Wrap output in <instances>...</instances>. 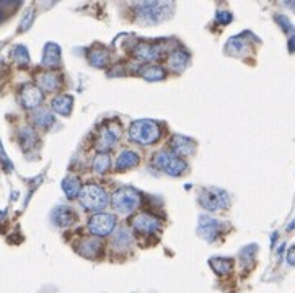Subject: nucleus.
<instances>
[{"label": "nucleus", "instance_id": "32", "mask_svg": "<svg viewBox=\"0 0 295 293\" xmlns=\"http://www.w3.org/2000/svg\"><path fill=\"white\" fill-rule=\"evenodd\" d=\"M33 18H34V12L33 10H28L25 15V18L22 20V25H20V30L22 31H26L30 28V25L33 23Z\"/></svg>", "mask_w": 295, "mask_h": 293}, {"label": "nucleus", "instance_id": "16", "mask_svg": "<svg viewBox=\"0 0 295 293\" xmlns=\"http://www.w3.org/2000/svg\"><path fill=\"white\" fill-rule=\"evenodd\" d=\"M139 163V155L132 150H122L118 156V162H116V168L121 170H129V168H134Z\"/></svg>", "mask_w": 295, "mask_h": 293}, {"label": "nucleus", "instance_id": "27", "mask_svg": "<svg viewBox=\"0 0 295 293\" xmlns=\"http://www.w3.org/2000/svg\"><path fill=\"white\" fill-rule=\"evenodd\" d=\"M132 238L128 233V230H118L113 236V247L116 250H126V247L131 244Z\"/></svg>", "mask_w": 295, "mask_h": 293}, {"label": "nucleus", "instance_id": "37", "mask_svg": "<svg viewBox=\"0 0 295 293\" xmlns=\"http://www.w3.org/2000/svg\"><path fill=\"white\" fill-rule=\"evenodd\" d=\"M2 18H4V10L0 8V21H2Z\"/></svg>", "mask_w": 295, "mask_h": 293}, {"label": "nucleus", "instance_id": "15", "mask_svg": "<svg viewBox=\"0 0 295 293\" xmlns=\"http://www.w3.org/2000/svg\"><path fill=\"white\" fill-rule=\"evenodd\" d=\"M59 60H60V48L54 42H48L43 54V65L52 69L59 64Z\"/></svg>", "mask_w": 295, "mask_h": 293}, {"label": "nucleus", "instance_id": "26", "mask_svg": "<svg viewBox=\"0 0 295 293\" xmlns=\"http://www.w3.org/2000/svg\"><path fill=\"white\" fill-rule=\"evenodd\" d=\"M92 166H93L95 173H100V174L106 173V171L110 170V166H111V158H110V155L100 152V153H98V155L93 158Z\"/></svg>", "mask_w": 295, "mask_h": 293}, {"label": "nucleus", "instance_id": "3", "mask_svg": "<svg viewBox=\"0 0 295 293\" xmlns=\"http://www.w3.org/2000/svg\"><path fill=\"white\" fill-rule=\"evenodd\" d=\"M173 10L172 4H160V2H145L137 5L139 18L145 23H158L166 16H170Z\"/></svg>", "mask_w": 295, "mask_h": 293}, {"label": "nucleus", "instance_id": "23", "mask_svg": "<svg viewBox=\"0 0 295 293\" xmlns=\"http://www.w3.org/2000/svg\"><path fill=\"white\" fill-rule=\"evenodd\" d=\"M140 75L149 80V82H158V80L165 78L163 69L158 65H144L140 69Z\"/></svg>", "mask_w": 295, "mask_h": 293}, {"label": "nucleus", "instance_id": "5", "mask_svg": "<svg viewBox=\"0 0 295 293\" xmlns=\"http://www.w3.org/2000/svg\"><path fill=\"white\" fill-rule=\"evenodd\" d=\"M201 206L209 212H217L228 207V194L219 188H207L199 194Z\"/></svg>", "mask_w": 295, "mask_h": 293}, {"label": "nucleus", "instance_id": "36", "mask_svg": "<svg viewBox=\"0 0 295 293\" xmlns=\"http://www.w3.org/2000/svg\"><path fill=\"white\" fill-rule=\"evenodd\" d=\"M289 49H290L292 52H295V36H292V38H290V42H289Z\"/></svg>", "mask_w": 295, "mask_h": 293}, {"label": "nucleus", "instance_id": "28", "mask_svg": "<svg viewBox=\"0 0 295 293\" xmlns=\"http://www.w3.org/2000/svg\"><path fill=\"white\" fill-rule=\"evenodd\" d=\"M33 119L39 127H44V129L49 127L51 124L54 122V118H52V114L48 109H38L36 112L33 114Z\"/></svg>", "mask_w": 295, "mask_h": 293}, {"label": "nucleus", "instance_id": "34", "mask_svg": "<svg viewBox=\"0 0 295 293\" xmlns=\"http://www.w3.org/2000/svg\"><path fill=\"white\" fill-rule=\"evenodd\" d=\"M217 20H219L220 23H223V25H227V23H230V21H231V15H230V13H227V12H222V13H219V15H217Z\"/></svg>", "mask_w": 295, "mask_h": 293}, {"label": "nucleus", "instance_id": "22", "mask_svg": "<svg viewBox=\"0 0 295 293\" xmlns=\"http://www.w3.org/2000/svg\"><path fill=\"white\" fill-rule=\"evenodd\" d=\"M88 60H90V64L95 65V67H106L110 62V54L106 49H93L90 54H88Z\"/></svg>", "mask_w": 295, "mask_h": 293}, {"label": "nucleus", "instance_id": "35", "mask_svg": "<svg viewBox=\"0 0 295 293\" xmlns=\"http://www.w3.org/2000/svg\"><path fill=\"white\" fill-rule=\"evenodd\" d=\"M287 262L290 265H295V246H292L289 250V253H287Z\"/></svg>", "mask_w": 295, "mask_h": 293}, {"label": "nucleus", "instance_id": "21", "mask_svg": "<svg viewBox=\"0 0 295 293\" xmlns=\"http://www.w3.org/2000/svg\"><path fill=\"white\" fill-rule=\"evenodd\" d=\"M210 267L219 275H227L234 269V262L227 257H214V259H210Z\"/></svg>", "mask_w": 295, "mask_h": 293}, {"label": "nucleus", "instance_id": "30", "mask_svg": "<svg viewBox=\"0 0 295 293\" xmlns=\"http://www.w3.org/2000/svg\"><path fill=\"white\" fill-rule=\"evenodd\" d=\"M12 54H13V59L18 62L20 65H26L30 62V56H28V51H26L25 46H16L13 51H12Z\"/></svg>", "mask_w": 295, "mask_h": 293}, {"label": "nucleus", "instance_id": "20", "mask_svg": "<svg viewBox=\"0 0 295 293\" xmlns=\"http://www.w3.org/2000/svg\"><path fill=\"white\" fill-rule=\"evenodd\" d=\"M186 64H187V54L183 51L172 52V56H170V59H168V65L173 72H183Z\"/></svg>", "mask_w": 295, "mask_h": 293}, {"label": "nucleus", "instance_id": "12", "mask_svg": "<svg viewBox=\"0 0 295 293\" xmlns=\"http://www.w3.org/2000/svg\"><path fill=\"white\" fill-rule=\"evenodd\" d=\"M172 150L173 153L178 156H189L194 153L196 150V144L193 140H189L187 137L183 136H173L172 139Z\"/></svg>", "mask_w": 295, "mask_h": 293}, {"label": "nucleus", "instance_id": "2", "mask_svg": "<svg viewBox=\"0 0 295 293\" xmlns=\"http://www.w3.org/2000/svg\"><path fill=\"white\" fill-rule=\"evenodd\" d=\"M80 204L87 209V210H101L108 206V194L101 188V186L96 184H87L80 189Z\"/></svg>", "mask_w": 295, "mask_h": 293}, {"label": "nucleus", "instance_id": "8", "mask_svg": "<svg viewBox=\"0 0 295 293\" xmlns=\"http://www.w3.org/2000/svg\"><path fill=\"white\" fill-rule=\"evenodd\" d=\"M119 137H121V126H119V122L113 121L106 127L101 129L100 137L96 140V148L100 150L101 153H104V150L111 148L116 142H118Z\"/></svg>", "mask_w": 295, "mask_h": 293}, {"label": "nucleus", "instance_id": "33", "mask_svg": "<svg viewBox=\"0 0 295 293\" xmlns=\"http://www.w3.org/2000/svg\"><path fill=\"white\" fill-rule=\"evenodd\" d=\"M276 20H277V23H281V25H282V28H284L285 31H290V30H292V23L289 21V18H285L284 15H279Z\"/></svg>", "mask_w": 295, "mask_h": 293}, {"label": "nucleus", "instance_id": "17", "mask_svg": "<svg viewBox=\"0 0 295 293\" xmlns=\"http://www.w3.org/2000/svg\"><path fill=\"white\" fill-rule=\"evenodd\" d=\"M78 251L85 257H96L101 253V243L98 241L96 238H87L82 241V244L78 246Z\"/></svg>", "mask_w": 295, "mask_h": 293}, {"label": "nucleus", "instance_id": "14", "mask_svg": "<svg viewBox=\"0 0 295 293\" xmlns=\"http://www.w3.org/2000/svg\"><path fill=\"white\" fill-rule=\"evenodd\" d=\"M51 218H52V221H54L57 227H69V225L74 223L77 217H75L72 209H69L66 206H60V207L54 209Z\"/></svg>", "mask_w": 295, "mask_h": 293}, {"label": "nucleus", "instance_id": "13", "mask_svg": "<svg viewBox=\"0 0 295 293\" xmlns=\"http://www.w3.org/2000/svg\"><path fill=\"white\" fill-rule=\"evenodd\" d=\"M162 46L160 44H150V42H139L134 48V56L139 57L140 60H155L160 56Z\"/></svg>", "mask_w": 295, "mask_h": 293}, {"label": "nucleus", "instance_id": "18", "mask_svg": "<svg viewBox=\"0 0 295 293\" xmlns=\"http://www.w3.org/2000/svg\"><path fill=\"white\" fill-rule=\"evenodd\" d=\"M38 85L44 92H54L59 86V77L54 72H46L38 77Z\"/></svg>", "mask_w": 295, "mask_h": 293}, {"label": "nucleus", "instance_id": "38", "mask_svg": "<svg viewBox=\"0 0 295 293\" xmlns=\"http://www.w3.org/2000/svg\"><path fill=\"white\" fill-rule=\"evenodd\" d=\"M292 228H295V220H293V221H292V223L289 225V230H292Z\"/></svg>", "mask_w": 295, "mask_h": 293}, {"label": "nucleus", "instance_id": "7", "mask_svg": "<svg viewBox=\"0 0 295 293\" xmlns=\"http://www.w3.org/2000/svg\"><path fill=\"white\" fill-rule=\"evenodd\" d=\"M116 227V217L111 214H96L90 218L88 230L95 236H106L110 235Z\"/></svg>", "mask_w": 295, "mask_h": 293}, {"label": "nucleus", "instance_id": "31", "mask_svg": "<svg viewBox=\"0 0 295 293\" xmlns=\"http://www.w3.org/2000/svg\"><path fill=\"white\" fill-rule=\"evenodd\" d=\"M255 250H256V246H248V247H245V250L240 253V259H241V262H243V264L253 262Z\"/></svg>", "mask_w": 295, "mask_h": 293}, {"label": "nucleus", "instance_id": "9", "mask_svg": "<svg viewBox=\"0 0 295 293\" xmlns=\"http://www.w3.org/2000/svg\"><path fill=\"white\" fill-rule=\"evenodd\" d=\"M223 230V225L222 221L212 218V217H207V215H202L201 220H199V233L204 239H207V241H212V239H216Z\"/></svg>", "mask_w": 295, "mask_h": 293}, {"label": "nucleus", "instance_id": "10", "mask_svg": "<svg viewBox=\"0 0 295 293\" xmlns=\"http://www.w3.org/2000/svg\"><path fill=\"white\" fill-rule=\"evenodd\" d=\"M132 227L140 233H155L160 228V220L149 214H139L132 220Z\"/></svg>", "mask_w": 295, "mask_h": 293}, {"label": "nucleus", "instance_id": "19", "mask_svg": "<svg viewBox=\"0 0 295 293\" xmlns=\"http://www.w3.org/2000/svg\"><path fill=\"white\" fill-rule=\"evenodd\" d=\"M72 103H74L72 98H70L69 95H59L52 100V109L59 114L67 116V114L72 111Z\"/></svg>", "mask_w": 295, "mask_h": 293}, {"label": "nucleus", "instance_id": "29", "mask_svg": "<svg viewBox=\"0 0 295 293\" xmlns=\"http://www.w3.org/2000/svg\"><path fill=\"white\" fill-rule=\"evenodd\" d=\"M36 134H34V130L31 127H25L22 132H20V142H22V147L25 150L31 148L34 144H36Z\"/></svg>", "mask_w": 295, "mask_h": 293}, {"label": "nucleus", "instance_id": "11", "mask_svg": "<svg viewBox=\"0 0 295 293\" xmlns=\"http://www.w3.org/2000/svg\"><path fill=\"white\" fill-rule=\"evenodd\" d=\"M41 101H43V93L39 88L33 85H26L22 90V103L25 108L34 109L41 104Z\"/></svg>", "mask_w": 295, "mask_h": 293}, {"label": "nucleus", "instance_id": "4", "mask_svg": "<svg viewBox=\"0 0 295 293\" xmlns=\"http://www.w3.org/2000/svg\"><path fill=\"white\" fill-rule=\"evenodd\" d=\"M139 202V192L132 188H119L113 194V207L121 214H131L137 209Z\"/></svg>", "mask_w": 295, "mask_h": 293}, {"label": "nucleus", "instance_id": "25", "mask_svg": "<svg viewBox=\"0 0 295 293\" xmlns=\"http://www.w3.org/2000/svg\"><path fill=\"white\" fill-rule=\"evenodd\" d=\"M227 52L231 56H241L248 52V42L243 38H231L227 44Z\"/></svg>", "mask_w": 295, "mask_h": 293}, {"label": "nucleus", "instance_id": "1", "mask_svg": "<svg viewBox=\"0 0 295 293\" xmlns=\"http://www.w3.org/2000/svg\"><path fill=\"white\" fill-rule=\"evenodd\" d=\"M162 132H160V126L157 122L150 121V119H142L134 122L131 129H129V137L131 140L137 142L140 145H150L155 144L160 139Z\"/></svg>", "mask_w": 295, "mask_h": 293}, {"label": "nucleus", "instance_id": "39", "mask_svg": "<svg viewBox=\"0 0 295 293\" xmlns=\"http://www.w3.org/2000/svg\"><path fill=\"white\" fill-rule=\"evenodd\" d=\"M289 5H290V7H292V8H295V2H290V4H289Z\"/></svg>", "mask_w": 295, "mask_h": 293}, {"label": "nucleus", "instance_id": "24", "mask_svg": "<svg viewBox=\"0 0 295 293\" xmlns=\"http://www.w3.org/2000/svg\"><path fill=\"white\" fill-rule=\"evenodd\" d=\"M62 189H64V192L69 195L70 199H74L80 194L82 186H80V181L77 179L75 176H69V177H66L64 181H62Z\"/></svg>", "mask_w": 295, "mask_h": 293}, {"label": "nucleus", "instance_id": "6", "mask_svg": "<svg viewBox=\"0 0 295 293\" xmlns=\"http://www.w3.org/2000/svg\"><path fill=\"white\" fill-rule=\"evenodd\" d=\"M155 163L160 170L170 176H180L186 171V163L173 152H160L155 156Z\"/></svg>", "mask_w": 295, "mask_h": 293}]
</instances>
